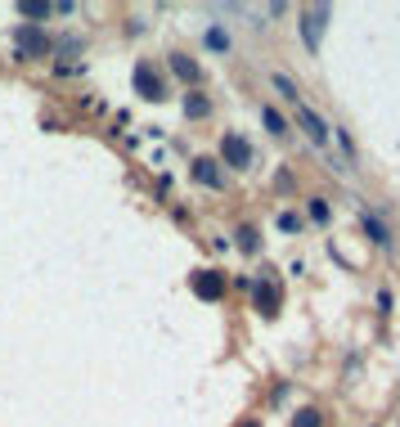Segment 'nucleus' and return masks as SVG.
Instances as JSON below:
<instances>
[{"instance_id":"1","label":"nucleus","mask_w":400,"mask_h":427,"mask_svg":"<svg viewBox=\"0 0 400 427\" xmlns=\"http://www.w3.org/2000/svg\"><path fill=\"white\" fill-rule=\"evenodd\" d=\"M292 112H297V126L306 131V140H310V144H315L319 153H328V122H324V117H319L315 108H310L306 99H297V103H292Z\"/></svg>"},{"instance_id":"2","label":"nucleus","mask_w":400,"mask_h":427,"mask_svg":"<svg viewBox=\"0 0 400 427\" xmlns=\"http://www.w3.org/2000/svg\"><path fill=\"white\" fill-rule=\"evenodd\" d=\"M328 18H333V9H328V5H310V9H301V41H306V50H310V54H319V41H324V27H328Z\"/></svg>"},{"instance_id":"3","label":"nucleus","mask_w":400,"mask_h":427,"mask_svg":"<svg viewBox=\"0 0 400 427\" xmlns=\"http://www.w3.org/2000/svg\"><path fill=\"white\" fill-rule=\"evenodd\" d=\"M221 158H225V167L247 171V167H252V144H247L239 131H225V140H221Z\"/></svg>"},{"instance_id":"4","label":"nucleus","mask_w":400,"mask_h":427,"mask_svg":"<svg viewBox=\"0 0 400 427\" xmlns=\"http://www.w3.org/2000/svg\"><path fill=\"white\" fill-rule=\"evenodd\" d=\"M189 283H194V292L203 301H216L225 292V274H216V270H194V274H189Z\"/></svg>"},{"instance_id":"5","label":"nucleus","mask_w":400,"mask_h":427,"mask_svg":"<svg viewBox=\"0 0 400 427\" xmlns=\"http://www.w3.org/2000/svg\"><path fill=\"white\" fill-rule=\"evenodd\" d=\"M360 225H365V234H369V239H374L383 252H392L396 239H392V230L383 225V216H378V212H369V207H365V212H360Z\"/></svg>"},{"instance_id":"6","label":"nucleus","mask_w":400,"mask_h":427,"mask_svg":"<svg viewBox=\"0 0 400 427\" xmlns=\"http://www.w3.org/2000/svg\"><path fill=\"white\" fill-rule=\"evenodd\" d=\"M135 90H140V99H162V77L153 68H149V63H135Z\"/></svg>"},{"instance_id":"7","label":"nucleus","mask_w":400,"mask_h":427,"mask_svg":"<svg viewBox=\"0 0 400 427\" xmlns=\"http://www.w3.org/2000/svg\"><path fill=\"white\" fill-rule=\"evenodd\" d=\"M194 180L207 185V189H225V176H221V167H216L212 158H198V162H194Z\"/></svg>"},{"instance_id":"8","label":"nucleus","mask_w":400,"mask_h":427,"mask_svg":"<svg viewBox=\"0 0 400 427\" xmlns=\"http://www.w3.org/2000/svg\"><path fill=\"white\" fill-rule=\"evenodd\" d=\"M18 50L23 54H45L50 41H45V32H36V27H18Z\"/></svg>"},{"instance_id":"9","label":"nucleus","mask_w":400,"mask_h":427,"mask_svg":"<svg viewBox=\"0 0 400 427\" xmlns=\"http://www.w3.org/2000/svg\"><path fill=\"white\" fill-rule=\"evenodd\" d=\"M256 310H261L265 319H274V315H279V288H274V283L256 288Z\"/></svg>"},{"instance_id":"10","label":"nucleus","mask_w":400,"mask_h":427,"mask_svg":"<svg viewBox=\"0 0 400 427\" xmlns=\"http://www.w3.org/2000/svg\"><path fill=\"white\" fill-rule=\"evenodd\" d=\"M261 122H265V131H270V135H288V122H283V112L274 108V103H261Z\"/></svg>"},{"instance_id":"11","label":"nucleus","mask_w":400,"mask_h":427,"mask_svg":"<svg viewBox=\"0 0 400 427\" xmlns=\"http://www.w3.org/2000/svg\"><path fill=\"white\" fill-rule=\"evenodd\" d=\"M171 72H176L180 81H198V63L189 59V54H180V50L171 54Z\"/></svg>"},{"instance_id":"12","label":"nucleus","mask_w":400,"mask_h":427,"mask_svg":"<svg viewBox=\"0 0 400 427\" xmlns=\"http://www.w3.org/2000/svg\"><path fill=\"white\" fill-rule=\"evenodd\" d=\"M270 81H274V90H279V94H283V99H288V103H297V99H301V85L292 81V77H283V72H274Z\"/></svg>"},{"instance_id":"13","label":"nucleus","mask_w":400,"mask_h":427,"mask_svg":"<svg viewBox=\"0 0 400 427\" xmlns=\"http://www.w3.org/2000/svg\"><path fill=\"white\" fill-rule=\"evenodd\" d=\"M207 50H216V54H230V32H225V27H207Z\"/></svg>"},{"instance_id":"14","label":"nucleus","mask_w":400,"mask_h":427,"mask_svg":"<svg viewBox=\"0 0 400 427\" xmlns=\"http://www.w3.org/2000/svg\"><path fill=\"white\" fill-rule=\"evenodd\" d=\"M306 212H310V221L315 225H328V198H306Z\"/></svg>"},{"instance_id":"15","label":"nucleus","mask_w":400,"mask_h":427,"mask_svg":"<svg viewBox=\"0 0 400 427\" xmlns=\"http://www.w3.org/2000/svg\"><path fill=\"white\" fill-rule=\"evenodd\" d=\"M207 112H212V103H207L203 94H189L185 99V117H207Z\"/></svg>"},{"instance_id":"16","label":"nucleus","mask_w":400,"mask_h":427,"mask_svg":"<svg viewBox=\"0 0 400 427\" xmlns=\"http://www.w3.org/2000/svg\"><path fill=\"white\" fill-rule=\"evenodd\" d=\"M292 427H324V414H319V410H297Z\"/></svg>"},{"instance_id":"17","label":"nucleus","mask_w":400,"mask_h":427,"mask_svg":"<svg viewBox=\"0 0 400 427\" xmlns=\"http://www.w3.org/2000/svg\"><path fill=\"white\" fill-rule=\"evenodd\" d=\"M239 248H243V252H256V248H261V243H256V230H247V225H243V230H239Z\"/></svg>"},{"instance_id":"18","label":"nucleus","mask_w":400,"mask_h":427,"mask_svg":"<svg viewBox=\"0 0 400 427\" xmlns=\"http://www.w3.org/2000/svg\"><path fill=\"white\" fill-rule=\"evenodd\" d=\"M23 14H27V18H50V5H41V0H27Z\"/></svg>"},{"instance_id":"19","label":"nucleus","mask_w":400,"mask_h":427,"mask_svg":"<svg viewBox=\"0 0 400 427\" xmlns=\"http://www.w3.org/2000/svg\"><path fill=\"white\" fill-rule=\"evenodd\" d=\"M328 131H333V135H338L342 153H347V158H356V144H351V135H347V131H342V126H328Z\"/></svg>"},{"instance_id":"20","label":"nucleus","mask_w":400,"mask_h":427,"mask_svg":"<svg viewBox=\"0 0 400 427\" xmlns=\"http://www.w3.org/2000/svg\"><path fill=\"white\" fill-rule=\"evenodd\" d=\"M279 230L292 234V230H297V216H292V212H279Z\"/></svg>"},{"instance_id":"21","label":"nucleus","mask_w":400,"mask_h":427,"mask_svg":"<svg viewBox=\"0 0 400 427\" xmlns=\"http://www.w3.org/2000/svg\"><path fill=\"white\" fill-rule=\"evenodd\" d=\"M239 427H261V419H247V423H239Z\"/></svg>"}]
</instances>
